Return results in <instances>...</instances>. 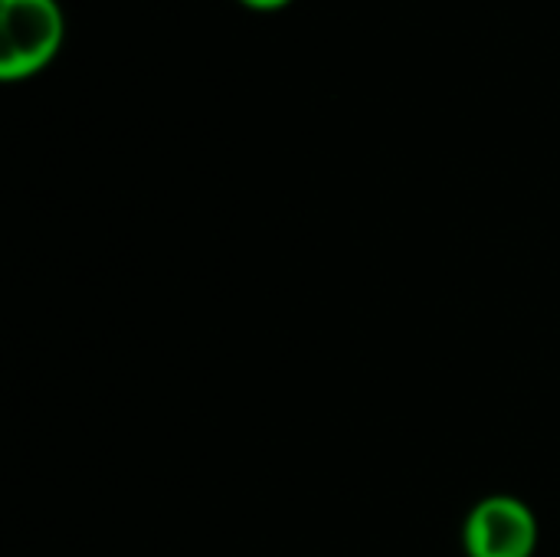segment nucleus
<instances>
[{
  "instance_id": "nucleus-1",
  "label": "nucleus",
  "mask_w": 560,
  "mask_h": 557,
  "mask_svg": "<svg viewBox=\"0 0 560 557\" xmlns=\"http://www.w3.org/2000/svg\"><path fill=\"white\" fill-rule=\"evenodd\" d=\"M66 43L59 0H0V79L23 82L49 69Z\"/></svg>"
},
{
  "instance_id": "nucleus-2",
  "label": "nucleus",
  "mask_w": 560,
  "mask_h": 557,
  "mask_svg": "<svg viewBox=\"0 0 560 557\" xmlns=\"http://www.w3.org/2000/svg\"><path fill=\"white\" fill-rule=\"evenodd\" d=\"M538 515L518 496H486L463 522L466 557H535L538 552Z\"/></svg>"
},
{
  "instance_id": "nucleus-3",
  "label": "nucleus",
  "mask_w": 560,
  "mask_h": 557,
  "mask_svg": "<svg viewBox=\"0 0 560 557\" xmlns=\"http://www.w3.org/2000/svg\"><path fill=\"white\" fill-rule=\"evenodd\" d=\"M243 7H249V10H259V13H272V10H282V7H289L292 0H240Z\"/></svg>"
}]
</instances>
